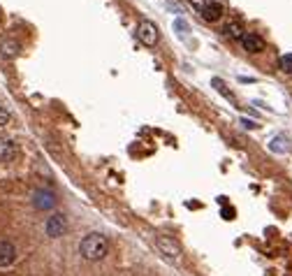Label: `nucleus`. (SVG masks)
Returning <instances> with one entry per match:
<instances>
[{
	"label": "nucleus",
	"mask_w": 292,
	"mask_h": 276,
	"mask_svg": "<svg viewBox=\"0 0 292 276\" xmlns=\"http://www.w3.org/2000/svg\"><path fill=\"white\" fill-rule=\"evenodd\" d=\"M174 26L179 28V33H188V24H185V21H181V19H176V21H174Z\"/></svg>",
	"instance_id": "dca6fc26"
},
{
	"label": "nucleus",
	"mask_w": 292,
	"mask_h": 276,
	"mask_svg": "<svg viewBox=\"0 0 292 276\" xmlns=\"http://www.w3.org/2000/svg\"><path fill=\"white\" fill-rule=\"evenodd\" d=\"M79 253H81L83 260H93V262H95V260H102L109 253L107 237L100 232H88L81 241H79Z\"/></svg>",
	"instance_id": "f257e3e1"
},
{
	"label": "nucleus",
	"mask_w": 292,
	"mask_h": 276,
	"mask_svg": "<svg viewBox=\"0 0 292 276\" xmlns=\"http://www.w3.org/2000/svg\"><path fill=\"white\" fill-rule=\"evenodd\" d=\"M0 54L7 56V58H14V56L19 54V44L17 42H10V40L0 42Z\"/></svg>",
	"instance_id": "9d476101"
},
{
	"label": "nucleus",
	"mask_w": 292,
	"mask_h": 276,
	"mask_svg": "<svg viewBox=\"0 0 292 276\" xmlns=\"http://www.w3.org/2000/svg\"><path fill=\"white\" fill-rule=\"evenodd\" d=\"M214 86H216V88H218V90H221V93H225L227 98H232V93H230V90L225 88V84H223L221 79H214Z\"/></svg>",
	"instance_id": "4468645a"
},
{
	"label": "nucleus",
	"mask_w": 292,
	"mask_h": 276,
	"mask_svg": "<svg viewBox=\"0 0 292 276\" xmlns=\"http://www.w3.org/2000/svg\"><path fill=\"white\" fill-rule=\"evenodd\" d=\"M10 121H12V114H10V112H7V109L3 107V105H0V128L7 126Z\"/></svg>",
	"instance_id": "ddd939ff"
},
{
	"label": "nucleus",
	"mask_w": 292,
	"mask_h": 276,
	"mask_svg": "<svg viewBox=\"0 0 292 276\" xmlns=\"http://www.w3.org/2000/svg\"><path fill=\"white\" fill-rule=\"evenodd\" d=\"M190 5H192V7H195L197 12H202L204 7H207V5H209V0H190Z\"/></svg>",
	"instance_id": "2eb2a0df"
},
{
	"label": "nucleus",
	"mask_w": 292,
	"mask_h": 276,
	"mask_svg": "<svg viewBox=\"0 0 292 276\" xmlns=\"http://www.w3.org/2000/svg\"><path fill=\"white\" fill-rule=\"evenodd\" d=\"M278 65H280V70H283V72L292 74V54H285V56H280Z\"/></svg>",
	"instance_id": "f8f14e48"
},
{
	"label": "nucleus",
	"mask_w": 292,
	"mask_h": 276,
	"mask_svg": "<svg viewBox=\"0 0 292 276\" xmlns=\"http://www.w3.org/2000/svg\"><path fill=\"white\" fill-rule=\"evenodd\" d=\"M244 126H246V128H255V126H257V123H253V121H248V119H244Z\"/></svg>",
	"instance_id": "f3484780"
},
{
	"label": "nucleus",
	"mask_w": 292,
	"mask_h": 276,
	"mask_svg": "<svg viewBox=\"0 0 292 276\" xmlns=\"http://www.w3.org/2000/svg\"><path fill=\"white\" fill-rule=\"evenodd\" d=\"M33 204H35L37 209H51V207L56 204L54 193H49V191H35V193H33Z\"/></svg>",
	"instance_id": "6e6552de"
},
{
	"label": "nucleus",
	"mask_w": 292,
	"mask_h": 276,
	"mask_svg": "<svg viewBox=\"0 0 292 276\" xmlns=\"http://www.w3.org/2000/svg\"><path fill=\"white\" fill-rule=\"evenodd\" d=\"M155 246H158V251H160L167 260H172V262H179L181 248H179V244H176V241H172L169 237H158V239H155Z\"/></svg>",
	"instance_id": "7ed1b4c3"
},
{
	"label": "nucleus",
	"mask_w": 292,
	"mask_h": 276,
	"mask_svg": "<svg viewBox=\"0 0 292 276\" xmlns=\"http://www.w3.org/2000/svg\"><path fill=\"white\" fill-rule=\"evenodd\" d=\"M17 153H19V146L14 144L12 139H3V142H0V162L14 160V158H17Z\"/></svg>",
	"instance_id": "1a4fd4ad"
},
{
	"label": "nucleus",
	"mask_w": 292,
	"mask_h": 276,
	"mask_svg": "<svg viewBox=\"0 0 292 276\" xmlns=\"http://www.w3.org/2000/svg\"><path fill=\"white\" fill-rule=\"evenodd\" d=\"M241 44H244V49L248 54H260V51H264V40L257 33H246L241 37Z\"/></svg>",
	"instance_id": "423d86ee"
},
{
	"label": "nucleus",
	"mask_w": 292,
	"mask_h": 276,
	"mask_svg": "<svg viewBox=\"0 0 292 276\" xmlns=\"http://www.w3.org/2000/svg\"><path fill=\"white\" fill-rule=\"evenodd\" d=\"M44 230H47L49 237H63V234L67 232V218L63 216V214H54V216L47 218V225H44Z\"/></svg>",
	"instance_id": "20e7f679"
},
{
	"label": "nucleus",
	"mask_w": 292,
	"mask_h": 276,
	"mask_svg": "<svg viewBox=\"0 0 292 276\" xmlns=\"http://www.w3.org/2000/svg\"><path fill=\"white\" fill-rule=\"evenodd\" d=\"M17 260V246L12 241L0 239V267H10Z\"/></svg>",
	"instance_id": "39448f33"
},
{
	"label": "nucleus",
	"mask_w": 292,
	"mask_h": 276,
	"mask_svg": "<svg viewBox=\"0 0 292 276\" xmlns=\"http://www.w3.org/2000/svg\"><path fill=\"white\" fill-rule=\"evenodd\" d=\"M200 14H202L204 21H209V24H216V21H221V17H223V5H221V3H214V0H209V5L204 7Z\"/></svg>",
	"instance_id": "0eeeda50"
},
{
	"label": "nucleus",
	"mask_w": 292,
	"mask_h": 276,
	"mask_svg": "<svg viewBox=\"0 0 292 276\" xmlns=\"http://www.w3.org/2000/svg\"><path fill=\"white\" fill-rule=\"evenodd\" d=\"M137 40L144 44V47H155L160 42V30L153 21H142L137 26Z\"/></svg>",
	"instance_id": "f03ea898"
},
{
	"label": "nucleus",
	"mask_w": 292,
	"mask_h": 276,
	"mask_svg": "<svg viewBox=\"0 0 292 276\" xmlns=\"http://www.w3.org/2000/svg\"><path fill=\"white\" fill-rule=\"evenodd\" d=\"M225 35H227V37H232V40H241V37H244L246 33H244V28H241L239 24H227Z\"/></svg>",
	"instance_id": "9b49d317"
}]
</instances>
